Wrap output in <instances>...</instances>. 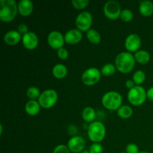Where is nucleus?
Here are the masks:
<instances>
[{
    "mask_svg": "<svg viewBox=\"0 0 153 153\" xmlns=\"http://www.w3.org/2000/svg\"><path fill=\"white\" fill-rule=\"evenodd\" d=\"M134 56L128 52H123L118 54L115 59V67L121 73L127 74L131 72L135 65Z\"/></svg>",
    "mask_w": 153,
    "mask_h": 153,
    "instance_id": "f257e3e1",
    "label": "nucleus"
},
{
    "mask_svg": "<svg viewBox=\"0 0 153 153\" xmlns=\"http://www.w3.org/2000/svg\"><path fill=\"white\" fill-rule=\"evenodd\" d=\"M18 4L15 0L0 1V19L4 22H10L17 15Z\"/></svg>",
    "mask_w": 153,
    "mask_h": 153,
    "instance_id": "f03ea898",
    "label": "nucleus"
},
{
    "mask_svg": "<svg viewBox=\"0 0 153 153\" xmlns=\"http://www.w3.org/2000/svg\"><path fill=\"white\" fill-rule=\"evenodd\" d=\"M123 97L116 91H108L102 97V104L106 109L117 111L122 106Z\"/></svg>",
    "mask_w": 153,
    "mask_h": 153,
    "instance_id": "7ed1b4c3",
    "label": "nucleus"
},
{
    "mask_svg": "<svg viewBox=\"0 0 153 153\" xmlns=\"http://www.w3.org/2000/svg\"><path fill=\"white\" fill-rule=\"evenodd\" d=\"M106 134V128L100 121H94L88 127V136L93 143H100L104 140Z\"/></svg>",
    "mask_w": 153,
    "mask_h": 153,
    "instance_id": "20e7f679",
    "label": "nucleus"
},
{
    "mask_svg": "<svg viewBox=\"0 0 153 153\" xmlns=\"http://www.w3.org/2000/svg\"><path fill=\"white\" fill-rule=\"evenodd\" d=\"M127 98L132 105L140 106L145 102L147 98L146 91L142 86L136 85L128 91Z\"/></svg>",
    "mask_w": 153,
    "mask_h": 153,
    "instance_id": "39448f33",
    "label": "nucleus"
},
{
    "mask_svg": "<svg viewBox=\"0 0 153 153\" xmlns=\"http://www.w3.org/2000/svg\"><path fill=\"white\" fill-rule=\"evenodd\" d=\"M58 100V93L53 89H47L41 93L37 101L40 103L41 108L44 109H49L56 104Z\"/></svg>",
    "mask_w": 153,
    "mask_h": 153,
    "instance_id": "423d86ee",
    "label": "nucleus"
},
{
    "mask_svg": "<svg viewBox=\"0 0 153 153\" xmlns=\"http://www.w3.org/2000/svg\"><path fill=\"white\" fill-rule=\"evenodd\" d=\"M104 14L108 19L111 20H116L118 18L120 17L121 10L120 4L118 1L115 0H110L106 1L103 7Z\"/></svg>",
    "mask_w": 153,
    "mask_h": 153,
    "instance_id": "0eeeda50",
    "label": "nucleus"
},
{
    "mask_svg": "<svg viewBox=\"0 0 153 153\" xmlns=\"http://www.w3.org/2000/svg\"><path fill=\"white\" fill-rule=\"evenodd\" d=\"M102 73L99 69L96 67L88 68L82 73V81L87 86H93L100 82Z\"/></svg>",
    "mask_w": 153,
    "mask_h": 153,
    "instance_id": "6e6552de",
    "label": "nucleus"
},
{
    "mask_svg": "<svg viewBox=\"0 0 153 153\" xmlns=\"http://www.w3.org/2000/svg\"><path fill=\"white\" fill-rule=\"evenodd\" d=\"M76 28L81 31H88L93 23V16L90 12L82 11L78 14L76 19Z\"/></svg>",
    "mask_w": 153,
    "mask_h": 153,
    "instance_id": "1a4fd4ad",
    "label": "nucleus"
},
{
    "mask_svg": "<svg viewBox=\"0 0 153 153\" xmlns=\"http://www.w3.org/2000/svg\"><path fill=\"white\" fill-rule=\"evenodd\" d=\"M47 43L52 49L58 50L61 48L64 47L65 43L64 35H63L58 31H51L47 37Z\"/></svg>",
    "mask_w": 153,
    "mask_h": 153,
    "instance_id": "9d476101",
    "label": "nucleus"
},
{
    "mask_svg": "<svg viewBox=\"0 0 153 153\" xmlns=\"http://www.w3.org/2000/svg\"><path fill=\"white\" fill-rule=\"evenodd\" d=\"M67 146L71 152L82 153L85 149V140L82 136H73L68 140Z\"/></svg>",
    "mask_w": 153,
    "mask_h": 153,
    "instance_id": "9b49d317",
    "label": "nucleus"
},
{
    "mask_svg": "<svg viewBox=\"0 0 153 153\" xmlns=\"http://www.w3.org/2000/svg\"><path fill=\"white\" fill-rule=\"evenodd\" d=\"M141 46V39L137 34H130L125 40V47L128 52H136Z\"/></svg>",
    "mask_w": 153,
    "mask_h": 153,
    "instance_id": "f8f14e48",
    "label": "nucleus"
},
{
    "mask_svg": "<svg viewBox=\"0 0 153 153\" xmlns=\"http://www.w3.org/2000/svg\"><path fill=\"white\" fill-rule=\"evenodd\" d=\"M22 43L24 47L26 49H28V50H34L38 46V37L33 31H28L27 34L22 36Z\"/></svg>",
    "mask_w": 153,
    "mask_h": 153,
    "instance_id": "ddd939ff",
    "label": "nucleus"
},
{
    "mask_svg": "<svg viewBox=\"0 0 153 153\" xmlns=\"http://www.w3.org/2000/svg\"><path fill=\"white\" fill-rule=\"evenodd\" d=\"M82 32L77 28L70 29L64 34L65 43L70 45H75L80 43L82 40Z\"/></svg>",
    "mask_w": 153,
    "mask_h": 153,
    "instance_id": "4468645a",
    "label": "nucleus"
},
{
    "mask_svg": "<svg viewBox=\"0 0 153 153\" xmlns=\"http://www.w3.org/2000/svg\"><path fill=\"white\" fill-rule=\"evenodd\" d=\"M22 36L17 30H10L4 35V42L6 44L13 46L19 43L22 40Z\"/></svg>",
    "mask_w": 153,
    "mask_h": 153,
    "instance_id": "2eb2a0df",
    "label": "nucleus"
},
{
    "mask_svg": "<svg viewBox=\"0 0 153 153\" xmlns=\"http://www.w3.org/2000/svg\"><path fill=\"white\" fill-rule=\"evenodd\" d=\"M33 9H34V4L30 0H20L18 2V12L21 16H29L32 13Z\"/></svg>",
    "mask_w": 153,
    "mask_h": 153,
    "instance_id": "dca6fc26",
    "label": "nucleus"
},
{
    "mask_svg": "<svg viewBox=\"0 0 153 153\" xmlns=\"http://www.w3.org/2000/svg\"><path fill=\"white\" fill-rule=\"evenodd\" d=\"M40 103L37 100H28L25 106V110L27 114L30 116H36L40 111Z\"/></svg>",
    "mask_w": 153,
    "mask_h": 153,
    "instance_id": "f3484780",
    "label": "nucleus"
},
{
    "mask_svg": "<svg viewBox=\"0 0 153 153\" xmlns=\"http://www.w3.org/2000/svg\"><path fill=\"white\" fill-rule=\"evenodd\" d=\"M67 67L63 64H57L52 68V75L57 79H63L67 75Z\"/></svg>",
    "mask_w": 153,
    "mask_h": 153,
    "instance_id": "a211bd4d",
    "label": "nucleus"
},
{
    "mask_svg": "<svg viewBox=\"0 0 153 153\" xmlns=\"http://www.w3.org/2000/svg\"><path fill=\"white\" fill-rule=\"evenodd\" d=\"M139 11L143 16H151L153 13V3L148 0L141 1L139 5Z\"/></svg>",
    "mask_w": 153,
    "mask_h": 153,
    "instance_id": "6ab92c4d",
    "label": "nucleus"
},
{
    "mask_svg": "<svg viewBox=\"0 0 153 153\" xmlns=\"http://www.w3.org/2000/svg\"><path fill=\"white\" fill-rule=\"evenodd\" d=\"M82 119L88 123H92L95 121L96 111L92 107H86L83 109L82 113Z\"/></svg>",
    "mask_w": 153,
    "mask_h": 153,
    "instance_id": "aec40b11",
    "label": "nucleus"
},
{
    "mask_svg": "<svg viewBox=\"0 0 153 153\" xmlns=\"http://www.w3.org/2000/svg\"><path fill=\"white\" fill-rule=\"evenodd\" d=\"M136 62L140 64H146L150 61V55L146 50H138L134 55Z\"/></svg>",
    "mask_w": 153,
    "mask_h": 153,
    "instance_id": "412c9836",
    "label": "nucleus"
},
{
    "mask_svg": "<svg viewBox=\"0 0 153 153\" xmlns=\"http://www.w3.org/2000/svg\"><path fill=\"white\" fill-rule=\"evenodd\" d=\"M87 38L93 44H99L101 41V35L94 28H91L87 31Z\"/></svg>",
    "mask_w": 153,
    "mask_h": 153,
    "instance_id": "4be33fe9",
    "label": "nucleus"
},
{
    "mask_svg": "<svg viewBox=\"0 0 153 153\" xmlns=\"http://www.w3.org/2000/svg\"><path fill=\"white\" fill-rule=\"evenodd\" d=\"M133 114V109L128 105H122L117 110V115L122 119H128Z\"/></svg>",
    "mask_w": 153,
    "mask_h": 153,
    "instance_id": "5701e85b",
    "label": "nucleus"
},
{
    "mask_svg": "<svg viewBox=\"0 0 153 153\" xmlns=\"http://www.w3.org/2000/svg\"><path fill=\"white\" fill-rule=\"evenodd\" d=\"M117 68L115 67V64H111V63H108L102 67L100 71H101L102 75H103L104 76H111L114 74Z\"/></svg>",
    "mask_w": 153,
    "mask_h": 153,
    "instance_id": "b1692460",
    "label": "nucleus"
},
{
    "mask_svg": "<svg viewBox=\"0 0 153 153\" xmlns=\"http://www.w3.org/2000/svg\"><path fill=\"white\" fill-rule=\"evenodd\" d=\"M145 79H146V75L144 72L142 70H137L134 72L132 76L133 82H134L135 85H138V86H140V85L144 82Z\"/></svg>",
    "mask_w": 153,
    "mask_h": 153,
    "instance_id": "393cba45",
    "label": "nucleus"
},
{
    "mask_svg": "<svg viewBox=\"0 0 153 153\" xmlns=\"http://www.w3.org/2000/svg\"><path fill=\"white\" fill-rule=\"evenodd\" d=\"M40 94L41 93L40 92V90L36 87H30L26 91L27 97L29 99V100H38Z\"/></svg>",
    "mask_w": 153,
    "mask_h": 153,
    "instance_id": "a878e982",
    "label": "nucleus"
},
{
    "mask_svg": "<svg viewBox=\"0 0 153 153\" xmlns=\"http://www.w3.org/2000/svg\"><path fill=\"white\" fill-rule=\"evenodd\" d=\"M71 3L73 7L77 10H83L88 7L90 1L88 0H73Z\"/></svg>",
    "mask_w": 153,
    "mask_h": 153,
    "instance_id": "bb28decb",
    "label": "nucleus"
},
{
    "mask_svg": "<svg viewBox=\"0 0 153 153\" xmlns=\"http://www.w3.org/2000/svg\"><path fill=\"white\" fill-rule=\"evenodd\" d=\"M120 18L123 22H128L132 20L133 19V13L129 9H123L122 10L120 14Z\"/></svg>",
    "mask_w": 153,
    "mask_h": 153,
    "instance_id": "cd10ccee",
    "label": "nucleus"
},
{
    "mask_svg": "<svg viewBox=\"0 0 153 153\" xmlns=\"http://www.w3.org/2000/svg\"><path fill=\"white\" fill-rule=\"evenodd\" d=\"M90 153H102L103 146L100 143H94L90 146Z\"/></svg>",
    "mask_w": 153,
    "mask_h": 153,
    "instance_id": "c85d7f7f",
    "label": "nucleus"
},
{
    "mask_svg": "<svg viewBox=\"0 0 153 153\" xmlns=\"http://www.w3.org/2000/svg\"><path fill=\"white\" fill-rule=\"evenodd\" d=\"M71 152L70 151L69 148L67 146L64 144H59L56 146L54 149L52 153H70Z\"/></svg>",
    "mask_w": 153,
    "mask_h": 153,
    "instance_id": "c756f323",
    "label": "nucleus"
},
{
    "mask_svg": "<svg viewBox=\"0 0 153 153\" xmlns=\"http://www.w3.org/2000/svg\"><path fill=\"white\" fill-rule=\"evenodd\" d=\"M126 153H138L139 152V148L137 144L135 143H128L126 146Z\"/></svg>",
    "mask_w": 153,
    "mask_h": 153,
    "instance_id": "7c9ffc66",
    "label": "nucleus"
},
{
    "mask_svg": "<svg viewBox=\"0 0 153 153\" xmlns=\"http://www.w3.org/2000/svg\"><path fill=\"white\" fill-rule=\"evenodd\" d=\"M57 55L58 58L61 60H66L69 57V52L65 48H61L58 50H57Z\"/></svg>",
    "mask_w": 153,
    "mask_h": 153,
    "instance_id": "2f4dec72",
    "label": "nucleus"
},
{
    "mask_svg": "<svg viewBox=\"0 0 153 153\" xmlns=\"http://www.w3.org/2000/svg\"><path fill=\"white\" fill-rule=\"evenodd\" d=\"M17 31H19V33L21 35L23 36L28 32V27L27 26V25H25V24L21 23L18 25Z\"/></svg>",
    "mask_w": 153,
    "mask_h": 153,
    "instance_id": "473e14b6",
    "label": "nucleus"
},
{
    "mask_svg": "<svg viewBox=\"0 0 153 153\" xmlns=\"http://www.w3.org/2000/svg\"><path fill=\"white\" fill-rule=\"evenodd\" d=\"M146 97H147L148 100L153 102V87L149 88V89L146 91Z\"/></svg>",
    "mask_w": 153,
    "mask_h": 153,
    "instance_id": "72a5a7b5",
    "label": "nucleus"
},
{
    "mask_svg": "<svg viewBox=\"0 0 153 153\" xmlns=\"http://www.w3.org/2000/svg\"><path fill=\"white\" fill-rule=\"evenodd\" d=\"M134 86H136L135 84H134V82H133V80H131V79H128V80H127L126 82V87L128 89H131V88H134Z\"/></svg>",
    "mask_w": 153,
    "mask_h": 153,
    "instance_id": "f704fd0d",
    "label": "nucleus"
},
{
    "mask_svg": "<svg viewBox=\"0 0 153 153\" xmlns=\"http://www.w3.org/2000/svg\"><path fill=\"white\" fill-rule=\"evenodd\" d=\"M2 132H3V126H2V125H0V134H2Z\"/></svg>",
    "mask_w": 153,
    "mask_h": 153,
    "instance_id": "c9c22d12",
    "label": "nucleus"
},
{
    "mask_svg": "<svg viewBox=\"0 0 153 153\" xmlns=\"http://www.w3.org/2000/svg\"><path fill=\"white\" fill-rule=\"evenodd\" d=\"M82 153H90V152H89V151H88V150H84Z\"/></svg>",
    "mask_w": 153,
    "mask_h": 153,
    "instance_id": "e433bc0d",
    "label": "nucleus"
},
{
    "mask_svg": "<svg viewBox=\"0 0 153 153\" xmlns=\"http://www.w3.org/2000/svg\"><path fill=\"white\" fill-rule=\"evenodd\" d=\"M138 153H149V152H145V151H143V152H139Z\"/></svg>",
    "mask_w": 153,
    "mask_h": 153,
    "instance_id": "4c0bfd02",
    "label": "nucleus"
},
{
    "mask_svg": "<svg viewBox=\"0 0 153 153\" xmlns=\"http://www.w3.org/2000/svg\"><path fill=\"white\" fill-rule=\"evenodd\" d=\"M120 153H126V152H120Z\"/></svg>",
    "mask_w": 153,
    "mask_h": 153,
    "instance_id": "58836bf2",
    "label": "nucleus"
}]
</instances>
